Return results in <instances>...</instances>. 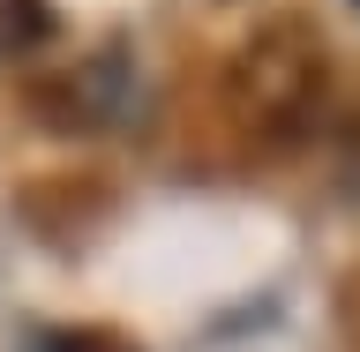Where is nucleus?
Listing matches in <instances>:
<instances>
[{"mask_svg":"<svg viewBox=\"0 0 360 352\" xmlns=\"http://www.w3.org/2000/svg\"><path fill=\"white\" fill-rule=\"evenodd\" d=\"M323 98H330V45L308 15L263 22L225 67V105L255 143H300L323 120Z\"/></svg>","mask_w":360,"mask_h":352,"instance_id":"1","label":"nucleus"},{"mask_svg":"<svg viewBox=\"0 0 360 352\" xmlns=\"http://www.w3.org/2000/svg\"><path fill=\"white\" fill-rule=\"evenodd\" d=\"M120 90H128V67L112 60V53H98V60H83L68 83L38 90V120H60V128H105V120H120Z\"/></svg>","mask_w":360,"mask_h":352,"instance_id":"2","label":"nucleus"},{"mask_svg":"<svg viewBox=\"0 0 360 352\" xmlns=\"http://www.w3.org/2000/svg\"><path fill=\"white\" fill-rule=\"evenodd\" d=\"M53 38V8L45 0H0V60H22Z\"/></svg>","mask_w":360,"mask_h":352,"instance_id":"3","label":"nucleus"},{"mask_svg":"<svg viewBox=\"0 0 360 352\" xmlns=\"http://www.w3.org/2000/svg\"><path fill=\"white\" fill-rule=\"evenodd\" d=\"M38 352H135L120 330H90V322H68V330H45Z\"/></svg>","mask_w":360,"mask_h":352,"instance_id":"4","label":"nucleus"},{"mask_svg":"<svg viewBox=\"0 0 360 352\" xmlns=\"http://www.w3.org/2000/svg\"><path fill=\"white\" fill-rule=\"evenodd\" d=\"M338 173H345V188H360V105L345 112V128H338Z\"/></svg>","mask_w":360,"mask_h":352,"instance_id":"5","label":"nucleus"},{"mask_svg":"<svg viewBox=\"0 0 360 352\" xmlns=\"http://www.w3.org/2000/svg\"><path fill=\"white\" fill-rule=\"evenodd\" d=\"M353 8H360V0H353Z\"/></svg>","mask_w":360,"mask_h":352,"instance_id":"6","label":"nucleus"}]
</instances>
